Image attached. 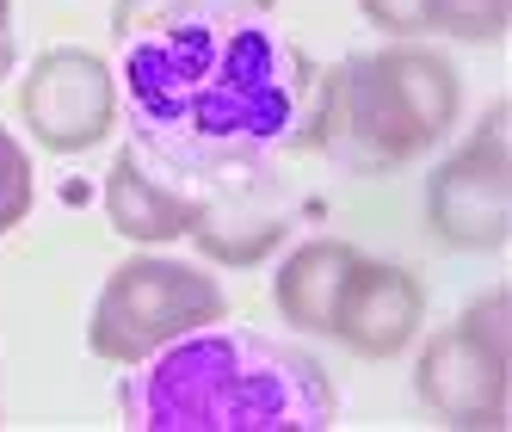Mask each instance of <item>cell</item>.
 Listing matches in <instances>:
<instances>
[{
	"label": "cell",
	"mask_w": 512,
	"mask_h": 432,
	"mask_svg": "<svg viewBox=\"0 0 512 432\" xmlns=\"http://www.w3.org/2000/svg\"><path fill=\"white\" fill-rule=\"evenodd\" d=\"M13 68V0H0V81Z\"/></svg>",
	"instance_id": "2e32d148"
},
{
	"label": "cell",
	"mask_w": 512,
	"mask_h": 432,
	"mask_svg": "<svg viewBox=\"0 0 512 432\" xmlns=\"http://www.w3.org/2000/svg\"><path fill=\"white\" fill-rule=\"evenodd\" d=\"M426 315V291L408 266H389V260H352L346 272V291L334 309V340H346L364 358H395L401 346L414 340Z\"/></svg>",
	"instance_id": "ba28073f"
},
{
	"label": "cell",
	"mask_w": 512,
	"mask_h": 432,
	"mask_svg": "<svg viewBox=\"0 0 512 432\" xmlns=\"http://www.w3.org/2000/svg\"><path fill=\"white\" fill-rule=\"evenodd\" d=\"M266 13H272V0H118L112 31H118V44H130L142 31H161L179 19H266Z\"/></svg>",
	"instance_id": "7c38bea8"
},
{
	"label": "cell",
	"mask_w": 512,
	"mask_h": 432,
	"mask_svg": "<svg viewBox=\"0 0 512 432\" xmlns=\"http://www.w3.org/2000/svg\"><path fill=\"white\" fill-rule=\"evenodd\" d=\"M105 216H112V229L136 247H161V241H179L198 229L204 216V198L179 192L173 179H161L149 161H142V149L130 142V149H118L112 173H105Z\"/></svg>",
	"instance_id": "9c48e42d"
},
{
	"label": "cell",
	"mask_w": 512,
	"mask_h": 432,
	"mask_svg": "<svg viewBox=\"0 0 512 432\" xmlns=\"http://www.w3.org/2000/svg\"><path fill=\"white\" fill-rule=\"evenodd\" d=\"M266 186H272V173L266 179H247V186H223L216 198H204V216H198V247L210 260H223V266H253V260H266L272 247L284 241L290 229V216L284 210H266Z\"/></svg>",
	"instance_id": "30bf717a"
},
{
	"label": "cell",
	"mask_w": 512,
	"mask_h": 432,
	"mask_svg": "<svg viewBox=\"0 0 512 432\" xmlns=\"http://www.w3.org/2000/svg\"><path fill=\"white\" fill-rule=\"evenodd\" d=\"M118 99L161 179L223 192L315 149L321 75L266 19H179L124 44Z\"/></svg>",
	"instance_id": "6da1fadb"
},
{
	"label": "cell",
	"mask_w": 512,
	"mask_h": 432,
	"mask_svg": "<svg viewBox=\"0 0 512 432\" xmlns=\"http://www.w3.org/2000/svg\"><path fill=\"white\" fill-rule=\"evenodd\" d=\"M19 112L44 149L87 155L118 124V75L105 68V56L81 44H56L31 62V75L19 87Z\"/></svg>",
	"instance_id": "8992f818"
},
{
	"label": "cell",
	"mask_w": 512,
	"mask_h": 432,
	"mask_svg": "<svg viewBox=\"0 0 512 432\" xmlns=\"http://www.w3.org/2000/svg\"><path fill=\"white\" fill-rule=\"evenodd\" d=\"M463 112V81L438 50H371L321 75L315 149L358 173L408 167Z\"/></svg>",
	"instance_id": "3957f363"
},
{
	"label": "cell",
	"mask_w": 512,
	"mask_h": 432,
	"mask_svg": "<svg viewBox=\"0 0 512 432\" xmlns=\"http://www.w3.org/2000/svg\"><path fill=\"white\" fill-rule=\"evenodd\" d=\"M457 328H463V334H475L482 346H494V352H512V328H506V291L475 297V303L457 315Z\"/></svg>",
	"instance_id": "9a60e30c"
},
{
	"label": "cell",
	"mask_w": 512,
	"mask_h": 432,
	"mask_svg": "<svg viewBox=\"0 0 512 432\" xmlns=\"http://www.w3.org/2000/svg\"><path fill=\"white\" fill-rule=\"evenodd\" d=\"M506 383H512V352L482 346L457 321L426 340L420 365H414L420 402L445 426H500L506 420Z\"/></svg>",
	"instance_id": "52a82bcc"
},
{
	"label": "cell",
	"mask_w": 512,
	"mask_h": 432,
	"mask_svg": "<svg viewBox=\"0 0 512 432\" xmlns=\"http://www.w3.org/2000/svg\"><path fill=\"white\" fill-rule=\"evenodd\" d=\"M352 260H358V247H346V241H303L297 254L278 266V284H272L278 315L297 334L334 340V309H340V291H346Z\"/></svg>",
	"instance_id": "8fae6325"
},
{
	"label": "cell",
	"mask_w": 512,
	"mask_h": 432,
	"mask_svg": "<svg viewBox=\"0 0 512 432\" xmlns=\"http://www.w3.org/2000/svg\"><path fill=\"white\" fill-rule=\"evenodd\" d=\"M223 315H229V297L204 266L136 254L105 278L87 321V346L112 365H142L149 352L173 346L179 334H198Z\"/></svg>",
	"instance_id": "277c9868"
},
{
	"label": "cell",
	"mask_w": 512,
	"mask_h": 432,
	"mask_svg": "<svg viewBox=\"0 0 512 432\" xmlns=\"http://www.w3.org/2000/svg\"><path fill=\"white\" fill-rule=\"evenodd\" d=\"M358 13L389 38H420L432 31V0H358Z\"/></svg>",
	"instance_id": "5bb4252c"
},
{
	"label": "cell",
	"mask_w": 512,
	"mask_h": 432,
	"mask_svg": "<svg viewBox=\"0 0 512 432\" xmlns=\"http://www.w3.org/2000/svg\"><path fill=\"white\" fill-rule=\"evenodd\" d=\"M124 420L142 432H327L334 377L303 346L247 328H198L124 377Z\"/></svg>",
	"instance_id": "7a4b0ae2"
},
{
	"label": "cell",
	"mask_w": 512,
	"mask_h": 432,
	"mask_svg": "<svg viewBox=\"0 0 512 432\" xmlns=\"http://www.w3.org/2000/svg\"><path fill=\"white\" fill-rule=\"evenodd\" d=\"M25 210H31V161H25L19 142L0 130V235L19 229Z\"/></svg>",
	"instance_id": "4fadbf2b"
},
{
	"label": "cell",
	"mask_w": 512,
	"mask_h": 432,
	"mask_svg": "<svg viewBox=\"0 0 512 432\" xmlns=\"http://www.w3.org/2000/svg\"><path fill=\"white\" fill-rule=\"evenodd\" d=\"M426 216L432 235L469 247V254H494L512 235V142H506V105L475 124V136L432 173L426 186Z\"/></svg>",
	"instance_id": "5b68a950"
}]
</instances>
